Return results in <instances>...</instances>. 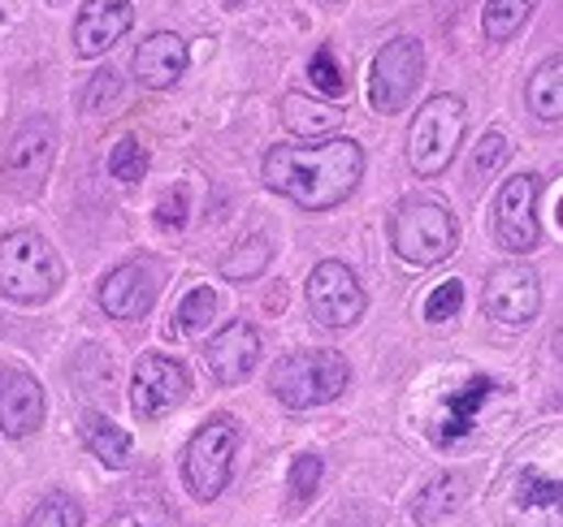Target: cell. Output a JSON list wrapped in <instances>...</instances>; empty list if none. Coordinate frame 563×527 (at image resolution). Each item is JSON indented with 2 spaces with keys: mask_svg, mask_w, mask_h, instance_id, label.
Returning <instances> with one entry per match:
<instances>
[{
  "mask_svg": "<svg viewBox=\"0 0 563 527\" xmlns=\"http://www.w3.org/2000/svg\"><path fill=\"white\" fill-rule=\"evenodd\" d=\"M364 178V147L355 138H325L317 147H269L265 187L308 212H325L355 191Z\"/></svg>",
  "mask_w": 563,
  "mask_h": 527,
  "instance_id": "cell-1",
  "label": "cell"
},
{
  "mask_svg": "<svg viewBox=\"0 0 563 527\" xmlns=\"http://www.w3.org/2000/svg\"><path fill=\"white\" fill-rule=\"evenodd\" d=\"M62 281H66V268L35 229H18L0 238V294L4 299L44 303L62 290Z\"/></svg>",
  "mask_w": 563,
  "mask_h": 527,
  "instance_id": "cell-2",
  "label": "cell"
},
{
  "mask_svg": "<svg viewBox=\"0 0 563 527\" xmlns=\"http://www.w3.org/2000/svg\"><path fill=\"white\" fill-rule=\"evenodd\" d=\"M347 381H352V368L339 350H299V355L278 359L274 372H269V390L290 411L334 402L347 390Z\"/></svg>",
  "mask_w": 563,
  "mask_h": 527,
  "instance_id": "cell-3",
  "label": "cell"
},
{
  "mask_svg": "<svg viewBox=\"0 0 563 527\" xmlns=\"http://www.w3.org/2000/svg\"><path fill=\"white\" fill-rule=\"evenodd\" d=\"M455 216L433 203V199H408L399 203L395 221H390V243H395V256L417 268H429V264H442L451 251H455Z\"/></svg>",
  "mask_w": 563,
  "mask_h": 527,
  "instance_id": "cell-4",
  "label": "cell"
},
{
  "mask_svg": "<svg viewBox=\"0 0 563 527\" xmlns=\"http://www.w3.org/2000/svg\"><path fill=\"white\" fill-rule=\"evenodd\" d=\"M464 138V100L460 96H433L417 113L412 131H408V160L421 178H438L451 160L455 147Z\"/></svg>",
  "mask_w": 563,
  "mask_h": 527,
  "instance_id": "cell-5",
  "label": "cell"
},
{
  "mask_svg": "<svg viewBox=\"0 0 563 527\" xmlns=\"http://www.w3.org/2000/svg\"><path fill=\"white\" fill-rule=\"evenodd\" d=\"M234 450H239V428L230 415H212L209 424H200V433L187 441V455H183V475H187V489L212 502L225 493L230 484V471H234Z\"/></svg>",
  "mask_w": 563,
  "mask_h": 527,
  "instance_id": "cell-6",
  "label": "cell"
},
{
  "mask_svg": "<svg viewBox=\"0 0 563 527\" xmlns=\"http://www.w3.org/2000/svg\"><path fill=\"white\" fill-rule=\"evenodd\" d=\"M53 160H57V134H53V126L44 117L22 122L18 131L9 134V147H4V187H9V195H40L48 173H53Z\"/></svg>",
  "mask_w": 563,
  "mask_h": 527,
  "instance_id": "cell-7",
  "label": "cell"
},
{
  "mask_svg": "<svg viewBox=\"0 0 563 527\" xmlns=\"http://www.w3.org/2000/svg\"><path fill=\"white\" fill-rule=\"evenodd\" d=\"M424 74V48L412 40V35H399L390 44H382V53L373 57V69H368V100L377 113H399L412 91L421 87Z\"/></svg>",
  "mask_w": 563,
  "mask_h": 527,
  "instance_id": "cell-8",
  "label": "cell"
},
{
  "mask_svg": "<svg viewBox=\"0 0 563 527\" xmlns=\"http://www.w3.org/2000/svg\"><path fill=\"white\" fill-rule=\"evenodd\" d=\"M368 299H364V285L355 281V272L347 264L325 260L312 268L308 277V312L317 325L325 329H352L355 321L364 316Z\"/></svg>",
  "mask_w": 563,
  "mask_h": 527,
  "instance_id": "cell-9",
  "label": "cell"
},
{
  "mask_svg": "<svg viewBox=\"0 0 563 527\" xmlns=\"http://www.w3.org/2000/svg\"><path fill=\"white\" fill-rule=\"evenodd\" d=\"M538 195H542V187L533 173H516L511 182H503L498 203H494V238L507 251H533L538 247V238H542Z\"/></svg>",
  "mask_w": 563,
  "mask_h": 527,
  "instance_id": "cell-10",
  "label": "cell"
},
{
  "mask_svg": "<svg viewBox=\"0 0 563 527\" xmlns=\"http://www.w3.org/2000/svg\"><path fill=\"white\" fill-rule=\"evenodd\" d=\"M191 390V377L178 359H165V355H143L135 363V377H131V406L140 419H156L165 411H174Z\"/></svg>",
  "mask_w": 563,
  "mask_h": 527,
  "instance_id": "cell-11",
  "label": "cell"
},
{
  "mask_svg": "<svg viewBox=\"0 0 563 527\" xmlns=\"http://www.w3.org/2000/svg\"><path fill=\"white\" fill-rule=\"evenodd\" d=\"M542 307V281L529 264H503L486 281V316L498 325H529Z\"/></svg>",
  "mask_w": 563,
  "mask_h": 527,
  "instance_id": "cell-12",
  "label": "cell"
},
{
  "mask_svg": "<svg viewBox=\"0 0 563 527\" xmlns=\"http://www.w3.org/2000/svg\"><path fill=\"white\" fill-rule=\"evenodd\" d=\"M507 493V511L520 527H563V480L538 467H520Z\"/></svg>",
  "mask_w": 563,
  "mask_h": 527,
  "instance_id": "cell-13",
  "label": "cell"
},
{
  "mask_svg": "<svg viewBox=\"0 0 563 527\" xmlns=\"http://www.w3.org/2000/svg\"><path fill=\"white\" fill-rule=\"evenodd\" d=\"M152 303H156V272H152V264L143 260L113 268L104 277V285H100V307L113 321H140V316L152 312Z\"/></svg>",
  "mask_w": 563,
  "mask_h": 527,
  "instance_id": "cell-14",
  "label": "cell"
},
{
  "mask_svg": "<svg viewBox=\"0 0 563 527\" xmlns=\"http://www.w3.org/2000/svg\"><path fill=\"white\" fill-rule=\"evenodd\" d=\"M135 22L131 0H87L78 22H74V48L78 57H100L109 53Z\"/></svg>",
  "mask_w": 563,
  "mask_h": 527,
  "instance_id": "cell-15",
  "label": "cell"
},
{
  "mask_svg": "<svg viewBox=\"0 0 563 527\" xmlns=\"http://www.w3.org/2000/svg\"><path fill=\"white\" fill-rule=\"evenodd\" d=\"M205 359H209L212 377H217L221 385H239V381H247L252 368L261 363V333L252 329L247 321H230V325L209 341Z\"/></svg>",
  "mask_w": 563,
  "mask_h": 527,
  "instance_id": "cell-16",
  "label": "cell"
},
{
  "mask_svg": "<svg viewBox=\"0 0 563 527\" xmlns=\"http://www.w3.org/2000/svg\"><path fill=\"white\" fill-rule=\"evenodd\" d=\"M44 390L31 372H4L0 377V428L9 437H31L44 424Z\"/></svg>",
  "mask_w": 563,
  "mask_h": 527,
  "instance_id": "cell-17",
  "label": "cell"
},
{
  "mask_svg": "<svg viewBox=\"0 0 563 527\" xmlns=\"http://www.w3.org/2000/svg\"><path fill=\"white\" fill-rule=\"evenodd\" d=\"M494 390L498 385H494L490 377H473L460 390H451V394L442 397V411H438V424H433V441L438 446H451V441L468 437L473 424H477V411L490 402Z\"/></svg>",
  "mask_w": 563,
  "mask_h": 527,
  "instance_id": "cell-18",
  "label": "cell"
},
{
  "mask_svg": "<svg viewBox=\"0 0 563 527\" xmlns=\"http://www.w3.org/2000/svg\"><path fill=\"white\" fill-rule=\"evenodd\" d=\"M183 69H187V44L174 31L147 35L140 44V53H135V78H140L143 87H156V91L174 87L183 78Z\"/></svg>",
  "mask_w": 563,
  "mask_h": 527,
  "instance_id": "cell-19",
  "label": "cell"
},
{
  "mask_svg": "<svg viewBox=\"0 0 563 527\" xmlns=\"http://www.w3.org/2000/svg\"><path fill=\"white\" fill-rule=\"evenodd\" d=\"M78 433H82V446L104 462V467H126V462H131L135 441H131V433H126V428H118L109 415H100V411H82Z\"/></svg>",
  "mask_w": 563,
  "mask_h": 527,
  "instance_id": "cell-20",
  "label": "cell"
},
{
  "mask_svg": "<svg viewBox=\"0 0 563 527\" xmlns=\"http://www.w3.org/2000/svg\"><path fill=\"white\" fill-rule=\"evenodd\" d=\"M282 122L299 138H325L343 126V113L325 100H308V96H286L282 100Z\"/></svg>",
  "mask_w": 563,
  "mask_h": 527,
  "instance_id": "cell-21",
  "label": "cell"
},
{
  "mask_svg": "<svg viewBox=\"0 0 563 527\" xmlns=\"http://www.w3.org/2000/svg\"><path fill=\"white\" fill-rule=\"evenodd\" d=\"M464 497H468V480H464V475H438L421 497H417L412 515H417V524H438L442 515L460 511V506H464Z\"/></svg>",
  "mask_w": 563,
  "mask_h": 527,
  "instance_id": "cell-22",
  "label": "cell"
},
{
  "mask_svg": "<svg viewBox=\"0 0 563 527\" xmlns=\"http://www.w3.org/2000/svg\"><path fill=\"white\" fill-rule=\"evenodd\" d=\"M529 109L542 122H560L563 117V57L547 61V66L529 78Z\"/></svg>",
  "mask_w": 563,
  "mask_h": 527,
  "instance_id": "cell-23",
  "label": "cell"
},
{
  "mask_svg": "<svg viewBox=\"0 0 563 527\" xmlns=\"http://www.w3.org/2000/svg\"><path fill=\"white\" fill-rule=\"evenodd\" d=\"M529 9H533V0H486V18H482L486 40H494V44L511 40V35L525 26Z\"/></svg>",
  "mask_w": 563,
  "mask_h": 527,
  "instance_id": "cell-24",
  "label": "cell"
},
{
  "mask_svg": "<svg viewBox=\"0 0 563 527\" xmlns=\"http://www.w3.org/2000/svg\"><path fill=\"white\" fill-rule=\"evenodd\" d=\"M269 260H274V247H269L265 234H256V238H247L230 260L221 264V272H225L230 281H247V277H256Z\"/></svg>",
  "mask_w": 563,
  "mask_h": 527,
  "instance_id": "cell-25",
  "label": "cell"
},
{
  "mask_svg": "<svg viewBox=\"0 0 563 527\" xmlns=\"http://www.w3.org/2000/svg\"><path fill=\"white\" fill-rule=\"evenodd\" d=\"M212 316H217V290L212 285H196L183 303H178V329L183 333H200L212 325Z\"/></svg>",
  "mask_w": 563,
  "mask_h": 527,
  "instance_id": "cell-26",
  "label": "cell"
},
{
  "mask_svg": "<svg viewBox=\"0 0 563 527\" xmlns=\"http://www.w3.org/2000/svg\"><path fill=\"white\" fill-rule=\"evenodd\" d=\"M26 527H82V506L66 493H53L31 511Z\"/></svg>",
  "mask_w": 563,
  "mask_h": 527,
  "instance_id": "cell-27",
  "label": "cell"
},
{
  "mask_svg": "<svg viewBox=\"0 0 563 527\" xmlns=\"http://www.w3.org/2000/svg\"><path fill=\"white\" fill-rule=\"evenodd\" d=\"M109 173L118 182H143V173H147V147H143L140 138H122L109 152Z\"/></svg>",
  "mask_w": 563,
  "mask_h": 527,
  "instance_id": "cell-28",
  "label": "cell"
},
{
  "mask_svg": "<svg viewBox=\"0 0 563 527\" xmlns=\"http://www.w3.org/2000/svg\"><path fill=\"white\" fill-rule=\"evenodd\" d=\"M321 459L317 455H299V459L290 462V502L295 506H308L312 502V493H317V484H321Z\"/></svg>",
  "mask_w": 563,
  "mask_h": 527,
  "instance_id": "cell-29",
  "label": "cell"
},
{
  "mask_svg": "<svg viewBox=\"0 0 563 527\" xmlns=\"http://www.w3.org/2000/svg\"><path fill=\"white\" fill-rule=\"evenodd\" d=\"M308 78H312V87L325 91V96H343V91H347V78H343V69H339V61H334L330 48H317V53H312Z\"/></svg>",
  "mask_w": 563,
  "mask_h": 527,
  "instance_id": "cell-30",
  "label": "cell"
},
{
  "mask_svg": "<svg viewBox=\"0 0 563 527\" xmlns=\"http://www.w3.org/2000/svg\"><path fill=\"white\" fill-rule=\"evenodd\" d=\"M460 307H464V281H442V285L424 299V321L442 325V321L460 316Z\"/></svg>",
  "mask_w": 563,
  "mask_h": 527,
  "instance_id": "cell-31",
  "label": "cell"
},
{
  "mask_svg": "<svg viewBox=\"0 0 563 527\" xmlns=\"http://www.w3.org/2000/svg\"><path fill=\"white\" fill-rule=\"evenodd\" d=\"M507 152H511V147H507L503 134H486V138L477 143V156H473V182H477V187H482L494 169L507 160Z\"/></svg>",
  "mask_w": 563,
  "mask_h": 527,
  "instance_id": "cell-32",
  "label": "cell"
},
{
  "mask_svg": "<svg viewBox=\"0 0 563 527\" xmlns=\"http://www.w3.org/2000/svg\"><path fill=\"white\" fill-rule=\"evenodd\" d=\"M122 96V78L113 74V69H100L96 78H91V87L82 91V109H91V113H100L109 100H118Z\"/></svg>",
  "mask_w": 563,
  "mask_h": 527,
  "instance_id": "cell-33",
  "label": "cell"
},
{
  "mask_svg": "<svg viewBox=\"0 0 563 527\" xmlns=\"http://www.w3.org/2000/svg\"><path fill=\"white\" fill-rule=\"evenodd\" d=\"M156 221H161L165 229H178V225H187V187H174L169 195L161 199V208H156Z\"/></svg>",
  "mask_w": 563,
  "mask_h": 527,
  "instance_id": "cell-34",
  "label": "cell"
},
{
  "mask_svg": "<svg viewBox=\"0 0 563 527\" xmlns=\"http://www.w3.org/2000/svg\"><path fill=\"white\" fill-rule=\"evenodd\" d=\"M104 527H140V524H135L131 515H113V519H109V524H104Z\"/></svg>",
  "mask_w": 563,
  "mask_h": 527,
  "instance_id": "cell-35",
  "label": "cell"
},
{
  "mask_svg": "<svg viewBox=\"0 0 563 527\" xmlns=\"http://www.w3.org/2000/svg\"><path fill=\"white\" fill-rule=\"evenodd\" d=\"M555 212H560V225H563V199H560V208H555Z\"/></svg>",
  "mask_w": 563,
  "mask_h": 527,
  "instance_id": "cell-36",
  "label": "cell"
},
{
  "mask_svg": "<svg viewBox=\"0 0 563 527\" xmlns=\"http://www.w3.org/2000/svg\"><path fill=\"white\" fill-rule=\"evenodd\" d=\"M225 4H230V9H234V4H243V0H225Z\"/></svg>",
  "mask_w": 563,
  "mask_h": 527,
  "instance_id": "cell-37",
  "label": "cell"
}]
</instances>
